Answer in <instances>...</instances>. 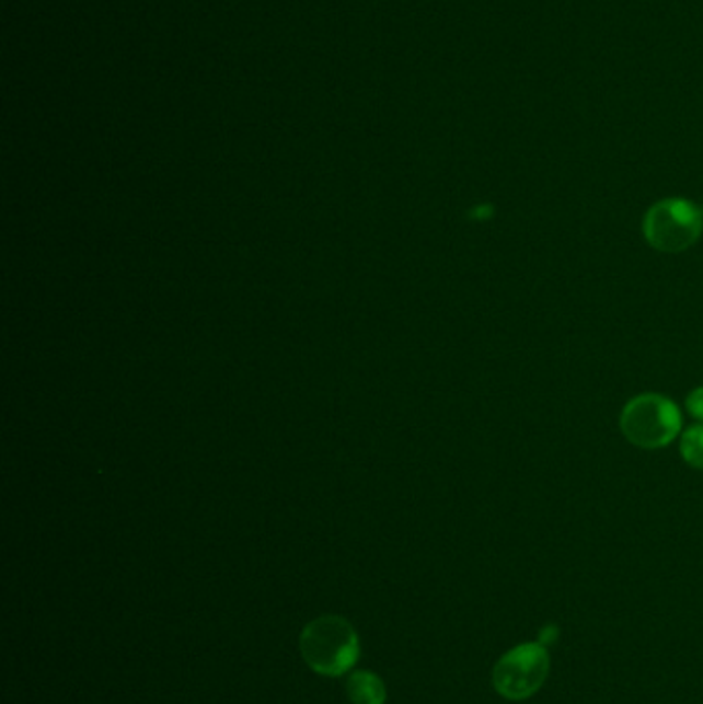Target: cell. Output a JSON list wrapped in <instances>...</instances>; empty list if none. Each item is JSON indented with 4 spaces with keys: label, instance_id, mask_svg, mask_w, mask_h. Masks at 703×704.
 Segmentation results:
<instances>
[{
    "label": "cell",
    "instance_id": "obj_1",
    "mask_svg": "<svg viewBox=\"0 0 703 704\" xmlns=\"http://www.w3.org/2000/svg\"><path fill=\"white\" fill-rule=\"evenodd\" d=\"M299 653L310 670L338 678L352 670L359 659V636L352 622L343 616H320L303 626Z\"/></svg>",
    "mask_w": 703,
    "mask_h": 704
},
{
    "label": "cell",
    "instance_id": "obj_2",
    "mask_svg": "<svg viewBox=\"0 0 703 704\" xmlns=\"http://www.w3.org/2000/svg\"><path fill=\"white\" fill-rule=\"evenodd\" d=\"M683 420L679 406L662 394H639L632 397L619 416L623 437L639 449H662L677 439Z\"/></svg>",
    "mask_w": 703,
    "mask_h": 704
},
{
    "label": "cell",
    "instance_id": "obj_3",
    "mask_svg": "<svg viewBox=\"0 0 703 704\" xmlns=\"http://www.w3.org/2000/svg\"><path fill=\"white\" fill-rule=\"evenodd\" d=\"M642 231L656 252L681 254L702 238L703 210L685 198H665L648 208Z\"/></svg>",
    "mask_w": 703,
    "mask_h": 704
},
{
    "label": "cell",
    "instance_id": "obj_4",
    "mask_svg": "<svg viewBox=\"0 0 703 704\" xmlns=\"http://www.w3.org/2000/svg\"><path fill=\"white\" fill-rule=\"evenodd\" d=\"M549 668L551 659L545 645H518L497 661L493 670V686L510 701H525L543 686Z\"/></svg>",
    "mask_w": 703,
    "mask_h": 704
},
{
    "label": "cell",
    "instance_id": "obj_5",
    "mask_svg": "<svg viewBox=\"0 0 703 704\" xmlns=\"http://www.w3.org/2000/svg\"><path fill=\"white\" fill-rule=\"evenodd\" d=\"M345 690L353 704L387 703V686L382 678L370 670L353 671L347 678Z\"/></svg>",
    "mask_w": 703,
    "mask_h": 704
},
{
    "label": "cell",
    "instance_id": "obj_6",
    "mask_svg": "<svg viewBox=\"0 0 703 704\" xmlns=\"http://www.w3.org/2000/svg\"><path fill=\"white\" fill-rule=\"evenodd\" d=\"M681 458L695 470H703V423L681 435Z\"/></svg>",
    "mask_w": 703,
    "mask_h": 704
},
{
    "label": "cell",
    "instance_id": "obj_7",
    "mask_svg": "<svg viewBox=\"0 0 703 704\" xmlns=\"http://www.w3.org/2000/svg\"><path fill=\"white\" fill-rule=\"evenodd\" d=\"M685 406L687 413L691 414L695 420L703 423V385L687 395Z\"/></svg>",
    "mask_w": 703,
    "mask_h": 704
},
{
    "label": "cell",
    "instance_id": "obj_8",
    "mask_svg": "<svg viewBox=\"0 0 703 704\" xmlns=\"http://www.w3.org/2000/svg\"><path fill=\"white\" fill-rule=\"evenodd\" d=\"M555 636H557V628L553 626H546L541 635V645H549V643H555Z\"/></svg>",
    "mask_w": 703,
    "mask_h": 704
}]
</instances>
